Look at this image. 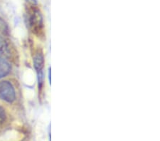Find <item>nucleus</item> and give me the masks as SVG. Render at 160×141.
Returning a JSON list of instances; mask_svg holds the SVG:
<instances>
[{
    "label": "nucleus",
    "instance_id": "nucleus-1",
    "mask_svg": "<svg viewBox=\"0 0 160 141\" xmlns=\"http://www.w3.org/2000/svg\"><path fill=\"white\" fill-rule=\"evenodd\" d=\"M29 27L36 34L39 33L43 27V18L39 10L32 7V9L29 12L28 17Z\"/></svg>",
    "mask_w": 160,
    "mask_h": 141
},
{
    "label": "nucleus",
    "instance_id": "nucleus-5",
    "mask_svg": "<svg viewBox=\"0 0 160 141\" xmlns=\"http://www.w3.org/2000/svg\"><path fill=\"white\" fill-rule=\"evenodd\" d=\"M7 30H8V28H7V25L3 19L0 17V33L1 34H6L7 32Z\"/></svg>",
    "mask_w": 160,
    "mask_h": 141
},
{
    "label": "nucleus",
    "instance_id": "nucleus-3",
    "mask_svg": "<svg viewBox=\"0 0 160 141\" xmlns=\"http://www.w3.org/2000/svg\"><path fill=\"white\" fill-rule=\"evenodd\" d=\"M33 65H34V68L37 70V73L42 71L43 65H44V58H43L42 52L38 51L36 53L34 57H33Z\"/></svg>",
    "mask_w": 160,
    "mask_h": 141
},
{
    "label": "nucleus",
    "instance_id": "nucleus-7",
    "mask_svg": "<svg viewBox=\"0 0 160 141\" xmlns=\"http://www.w3.org/2000/svg\"><path fill=\"white\" fill-rule=\"evenodd\" d=\"M5 49H6V43L4 42V40L0 37V54L3 53Z\"/></svg>",
    "mask_w": 160,
    "mask_h": 141
},
{
    "label": "nucleus",
    "instance_id": "nucleus-4",
    "mask_svg": "<svg viewBox=\"0 0 160 141\" xmlns=\"http://www.w3.org/2000/svg\"><path fill=\"white\" fill-rule=\"evenodd\" d=\"M11 71V66L6 60L0 58V78L8 75Z\"/></svg>",
    "mask_w": 160,
    "mask_h": 141
},
{
    "label": "nucleus",
    "instance_id": "nucleus-2",
    "mask_svg": "<svg viewBox=\"0 0 160 141\" xmlns=\"http://www.w3.org/2000/svg\"><path fill=\"white\" fill-rule=\"evenodd\" d=\"M15 98L16 93L12 84L7 81L0 82V99L8 103H12Z\"/></svg>",
    "mask_w": 160,
    "mask_h": 141
},
{
    "label": "nucleus",
    "instance_id": "nucleus-6",
    "mask_svg": "<svg viewBox=\"0 0 160 141\" xmlns=\"http://www.w3.org/2000/svg\"><path fill=\"white\" fill-rule=\"evenodd\" d=\"M6 120V114H5L4 110L0 107V126L4 123Z\"/></svg>",
    "mask_w": 160,
    "mask_h": 141
}]
</instances>
